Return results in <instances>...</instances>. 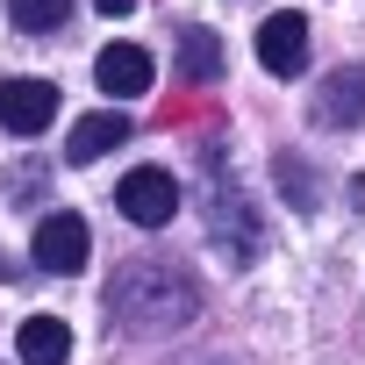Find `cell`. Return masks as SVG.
<instances>
[{
	"instance_id": "13",
	"label": "cell",
	"mask_w": 365,
	"mask_h": 365,
	"mask_svg": "<svg viewBox=\"0 0 365 365\" xmlns=\"http://www.w3.org/2000/svg\"><path fill=\"white\" fill-rule=\"evenodd\" d=\"M279 187L294 194V208H315V187H308V172H301V158H279Z\"/></svg>"
},
{
	"instance_id": "9",
	"label": "cell",
	"mask_w": 365,
	"mask_h": 365,
	"mask_svg": "<svg viewBox=\"0 0 365 365\" xmlns=\"http://www.w3.org/2000/svg\"><path fill=\"white\" fill-rule=\"evenodd\" d=\"M115 143H129V115H122V108H101V115H79V122H72L65 158H72V165H93V158H108Z\"/></svg>"
},
{
	"instance_id": "6",
	"label": "cell",
	"mask_w": 365,
	"mask_h": 365,
	"mask_svg": "<svg viewBox=\"0 0 365 365\" xmlns=\"http://www.w3.org/2000/svg\"><path fill=\"white\" fill-rule=\"evenodd\" d=\"M315 122L322 129H365V65H336L315 86Z\"/></svg>"
},
{
	"instance_id": "14",
	"label": "cell",
	"mask_w": 365,
	"mask_h": 365,
	"mask_svg": "<svg viewBox=\"0 0 365 365\" xmlns=\"http://www.w3.org/2000/svg\"><path fill=\"white\" fill-rule=\"evenodd\" d=\"M93 8H101V15H129V8H136V0H93Z\"/></svg>"
},
{
	"instance_id": "10",
	"label": "cell",
	"mask_w": 365,
	"mask_h": 365,
	"mask_svg": "<svg viewBox=\"0 0 365 365\" xmlns=\"http://www.w3.org/2000/svg\"><path fill=\"white\" fill-rule=\"evenodd\" d=\"M72 358V329L58 315H29L22 322V365H65Z\"/></svg>"
},
{
	"instance_id": "1",
	"label": "cell",
	"mask_w": 365,
	"mask_h": 365,
	"mask_svg": "<svg viewBox=\"0 0 365 365\" xmlns=\"http://www.w3.org/2000/svg\"><path fill=\"white\" fill-rule=\"evenodd\" d=\"M108 308L122 329H187L194 308H201V287L194 272H179V265H122L115 287H108Z\"/></svg>"
},
{
	"instance_id": "8",
	"label": "cell",
	"mask_w": 365,
	"mask_h": 365,
	"mask_svg": "<svg viewBox=\"0 0 365 365\" xmlns=\"http://www.w3.org/2000/svg\"><path fill=\"white\" fill-rule=\"evenodd\" d=\"M93 72H101V93H115V101L150 93V51H143V43H108Z\"/></svg>"
},
{
	"instance_id": "2",
	"label": "cell",
	"mask_w": 365,
	"mask_h": 365,
	"mask_svg": "<svg viewBox=\"0 0 365 365\" xmlns=\"http://www.w3.org/2000/svg\"><path fill=\"white\" fill-rule=\"evenodd\" d=\"M208 237H215V251H222L230 265L258 258V215H251V201L237 194V179H222V165H208Z\"/></svg>"
},
{
	"instance_id": "3",
	"label": "cell",
	"mask_w": 365,
	"mask_h": 365,
	"mask_svg": "<svg viewBox=\"0 0 365 365\" xmlns=\"http://www.w3.org/2000/svg\"><path fill=\"white\" fill-rule=\"evenodd\" d=\"M115 208L136 222V230H165L172 215H179V187H172V172H158V165H136L122 187H115Z\"/></svg>"
},
{
	"instance_id": "12",
	"label": "cell",
	"mask_w": 365,
	"mask_h": 365,
	"mask_svg": "<svg viewBox=\"0 0 365 365\" xmlns=\"http://www.w3.org/2000/svg\"><path fill=\"white\" fill-rule=\"evenodd\" d=\"M8 15H15V29L43 36V29H65L72 22V0H8Z\"/></svg>"
},
{
	"instance_id": "4",
	"label": "cell",
	"mask_w": 365,
	"mask_h": 365,
	"mask_svg": "<svg viewBox=\"0 0 365 365\" xmlns=\"http://www.w3.org/2000/svg\"><path fill=\"white\" fill-rule=\"evenodd\" d=\"M58 122V86L51 79H0V129L8 136H43Z\"/></svg>"
},
{
	"instance_id": "5",
	"label": "cell",
	"mask_w": 365,
	"mask_h": 365,
	"mask_svg": "<svg viewBox=\"0 0 365 365\" xmlns=\"http://www.w3.org/2000/svg\"><path fill=\"white\" fill-rule=\"evenodd\" d=\"M86 258H93L86 222H79L72 208H51V215L36 222V265H43V272H86Z\"/></svg>"
},
{
	"instance_id": "11",
	"label": "cell",
	"mask_w": 365,
	"mask_h": 365,
	"mask_svg": "<svg viewBox=\"0 0 365 365\" xmlns=\"http://www.w3.org/2000/svg\"><path fill=\"white\" fill-rule=\"evenodd\" d=\"M215 72H222V43H215V29H187V36H179V79L201 86V79H215Z\"/></svg>"
},
{
	"instance_id": "7",
	"label": "cell",
	"mask_w": 365,
	"mask_h": 365,
	"mask_svg": "<svg viewBox=\"0 0 365 365\" xmlns=\"http://www.w3.org/2000/svg\"><path fill=\"white\" fill-rule=\"evenodd\" d=\"M258 65L272 72V79H294L301 65H308V22L287 8V15H272L265 29H258Z\"/></svg>"
}]
</instances>
